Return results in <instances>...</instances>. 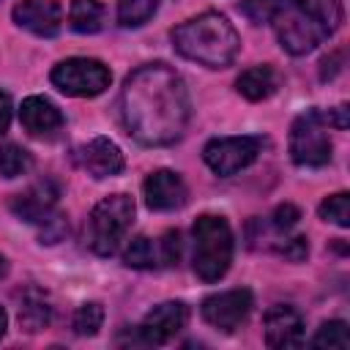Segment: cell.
<instances>
[{"mask_svg":"<svg viewBox=\"0 0 350 350\" xmlns=\"http://www.w3.org/2000/svg\"><path fill=\"white\" fill-rule=\"evenodd\" d=\"M120 120L139 145L164 148L186 134L191 98L183 77L167 63L131 71L120 88Z\"/></svg>","mask_w":350,"mask_h":350,"instance_id":"1","label":"cell"},{"mask_svg":"<svg viewBox=\"0 0 350 350\" xmlns=\"http://www.w3.org/2000/svg\"><path fill=\"white\" fill-rule=\"evenodd\" d=\"M345 19L342 0H284L271 19L279 46L295 57L309 55L320 41L331 38Z\"/></svg>","mask_w":350,"mask_h":350,"instance_id":"2","label":"cell"},{"mask_svg":"<svg viewBox=\"0 0 350 350\" xmlns=\"http://www.w3.org/2000/svg\"><path fill=\"white\" fill-rule=\"evenodd\" d=\"M170 36L180 57L200 63L205 68H227L241 49L238 30L224 14L216 11H205L194 19H186Z\"/></svg>","mask_w":350,"mask_h":350,"instance_id":"3","label":"cell"},{"mask_svg":"<svg viewBox=\"0 0 350 350\" xmlns=\"http://www.w3.org/2000/svg\"><path fill=\"white\" fill-rule=\"evenodd\" d=\"M191 235H194L191 268H194L197 279L219 282L230 271V262H232V230H230L227 219L202 213L194 221Z\"/></svg>","mask_w":350,"mask_h":350,"instance_id":"4","label":"cell"},{"mask_svg":"<svg viewBox=\"0 0 350 350\" xmlns=\"http://www.w3.org/2000/svg\"><path fill=\"white\" fill-rule=\"evenodd\" d=\"M134 221V200L123 191L98 200L88 219V246L98 257H109L120 249Z\"/></svg>","mask_w":350,"mask_h":350,"instance_id":"5","label":"cell"},{"mask_svg":"<svg viewBox=\"0 0 350 350\" xmlns=\"http://www.w3.org/2000/svg\"><path fill=\"white\" fill-rule=\"evenodd\" d=\"M290 159L298 167H323L331 161V137L323 109H306L293 120Z\"/></svg>","mask_w":350,"mask_h":350,"instance_id":"6","label":"cell"},{"mask_svg":"<svg viewBox=\"0 0 350 350\" xmlns=\"http://www.w3.org/2000/svg\"><path fill=\"white\" fill-rule=\"evenodd\" d=\"M52 85L66 93V96H74V98H93V96H101L109 82H112V74L109 68L96 60V57H68V60H60L52 74H49Z\"/></svg>","mask_w":350,"mask_h":350,"instance_id":"7","label":"cell"},{"mask_svg":"<svg viewBox=\"0 0 350 350\" xmlns=\"http://www.w3.org/2000/svg\"><path fill=\"white\" fill-rule=\"evenodd\" d=\"M262 139L260 137H216L211 139L205 148H202V159L205 164L221 175V178H230L241 170H246L249 164L257 161V156L262 153Z\"/></svg>","mask_w":350,"mask_h":350,"instance_id":"8","label":"cell"},{"mask_svg":"<svg viewBox=\"0 0 350 350\" xmlns=\"http://www.w3.org/2000/svg\"><path fill=\"white\" fill-rule=\"evenodd\" d=\"M200 312H202V320L208 325H213L221 334H232L246 323V317L252 312V293L243 287L213 293L202 301Z\"/></svg>","mask_w":350,"mask_h":350,"instance_id":"9","label":"cell"},{"mask_svg":"<svg viewBox=\"0 0 350 350\" xmlns=\"http://www.w3.org/2000/svg\"><path fill=\"white\" fill-rule=\"evenodd\" d=\"M186 320H189L186 304L164 301V304H156L142 317V323L137 325V336L145 345H167L170 339H175L186 328Z\"/></svg>","mask_w":350,"mask_h":350,"instance_id":"10","label":"cell"},{"mask_svg":"<svg viewBox=\"0 0 350 350\" xmlns=\"http://www.w3.org/2000/svg\"><path fill=\"white\" fill-rule=\"evenodd\" d=\"M11 16L22 30L41 38H55L63 27V8L57 0H19Z\"/></svg>","mask_w":350,"mask_h":350,"instance_id":"11","label":"cell"},{"mask_svg":"<svg viewBox=\"0 0 350 350\" xmlns=\"http://www.w3.org/2000/svg\"><path fill=\"white\" fill-rule=\"evenodd\" d=\"M74 161L93 178H112L123 170V150L109 137H93L74 148Z\"/></svg>","mask_w":350,"mask_h":350,"instance_id":"12","label":"cell"},{"mask_svg":"<svg viewBox=\"0 0 350 350\" xmlns=\"http://www.w3.org/2000/svg\"><path fill=\"white\" fill-rule=\"evenodd\" d=\"M142 194H145V205L150 211H178L189 200V189H186L183 178L172 170L150 172L142 183Z\"/></svg>","mask_w":350,"mask_h":350,"instance_id":"13","label":"cell"},{"mask_svg":"<svg viewBox=\"0 0 350 350\" xmlns=\"http://www.w3.org/2000/svg\"><path fill=\"white\" fill-rule=\"evenodd\" d=\"M262 334H265V345L276 347V350H287V347H298L304 342V317L298 309L276 304L265 312L262 320Z\"/></svg>","mask_w":350,"mask_h":350,"instance_id":"14","label":"cell"},{"mask_svg":"<svg viewBox=\"0 0 350 350\" xmlns=\"http://www.w3.org/2000/svg\"><path fill=\"white\" fill-rule=\"evenodd\" d=\"M57 183L44 178V180H36L33 186H27L25 191L14 194L11 200V213L19 219V221H27V224H38L44 216H49L57 205Z\"/></svg>","mask_w":350,"mask_h":350,"instance_id":"15","label":"cell"},{"mask_svg":"<svg viewBox=\"0 0 350 350\" xmlns=\"http://www.w3.org/2000/svg\"><path fill=\"white\" fill-rule=\"evenodd\" d=\"M19 123L33 137H55L63 129V112L44 96H27L19 107Z\"/></svg>","mask_w":350,"mask_h":350,"instance_id":"16","label":"cell"},{"mask_svg":"<svg viewBox=\"0 0 350 350\" xmlns=\"http://www.w3.org/2000/svg\"><path fill=\"white\" fill-rule=\"evenodd\" d=\"M235 90L246 101H265L279 90V74L271 66H252L235 79Z\"/></svg>","mask_w":350,"mask_h":350,"instance_id":"17","label":"cell"},{"mask_svg":"<svg viewBox=\"0 0 350 350\" xmlns=\"http://www.w3.org/2000/svg\"><path fill=\"white\" fill-rule=\"evenodd\" d=\"M49 323H52V304H49V298L41 290L30 287L22 295V301H19V325L25 331L36 334V331H44Z\"/></svg>","mask_w":350,"mask_h":350,"instance_id":"18","label":"cell"},{"mask_svg":"<svg viewBox=\"0 0 350 350\" xmlns=\"http://www.w3.org/2000/svg\"><path fill=\"white\" fill-rule=\"evenodd\" d=\"M68 27L74 33H82V36L98 33L104 27V5L98 0H71Z\"/></svg>","mask_w":350,"mask_h":350,"instance_id":"19","label":"cell"},{"mask_svg":"<svg viewBox=\"0 0 350 350\" xmlns=\"http://www.w3.org/2000/svg\"><path fill=\"white\" fill-rule=\"evenodd\" d=\"M30 170H33V156L22 145H14V142L0 145V175L3 178L11 180V178H19Z\"/></svg>","mask_w":350,"mask_h":350,"instance_id":"20","label":"cell"},{"mask_svg":"<svg viewBox=\"0 0 350 350\" xmlns=\"http://www.w3.org/2000/svg\"><path fill=\"white\" fill-rule=\"evenodd\" d=\"M161 0H118V22L120 27H139L145 25Z\"/></svg>","mask_w":350,"mask_h":350,"instance_id":"21","label":"cell"},{"mask_svg":"<svg viewBox=\"0 0 350 350\" xmlns=\"http://www.w3.org/2000/svg\"><path fill=\"white\" fill-rule=\"evenodd\" d=\"M123 265L134 268V271H148L156 265V249H153V241L145 238V235H137L126 243L123 249Z\"/></svg>","mask_w":350,"mask_h":350,"instance_id":"22","label":"cell"},{"mask_svg":"<svg viewBox=\"0 0 350 350\" xmlns=\"http://www.w3.org/2000/svg\"><path fill=\"white\" fill-rule=\"evenodd\" d=\"M312 347H328V350H347L350 336H347V323L342 320H328L317 328L312 336Z\"/></svg>","mask_w":350,"mask_h":350,"instance_id":"23","label":"cell"},{"mask_svg":"<svg viewBox=\"0 0 350 350\" xmlns=\"http://www.w3.org/2000/svg\"><path fill=\"white\" fill-rule=\"evenodd\" d=\"M74 331L79 336H96L98 328L104 325V306L98 301H88L82 304L77 312H74V320H71Z\"/></svg>","mask_w":350,"mask_h":350,"instance_id":"24","label":"cell"},{"mask_svg":"<svg viewBox=\"0 0 350 350\" xmlns=\"http://www.w3.org/2000/svg\"><path fill=\"white\" fill-rule=\"evenodd\" d=\"M323 221H331L336 227H350V197L347 191H336L331 197H325L317 208Z\"/></svg>","mask_w":350,"mask_h":350,"instance_id":"25","label":"cell"},{"mask_svg":"<svg viewBox=\"0 0 350 350\" xmlns=\"http://www.w3.org/2000/svg\"><path fill=\"white\" fill-rule=\"evenodd\" d=\"M284 5V0H241V14L254 22V25H265L276 16V11Z\"/></svg>","mask_w":350,"mask_h":350,"instance_id":"26","label":"cell"},{"mask_svg":"<svg viewBox=\"0 0 350 350\" xmlns=\"http://www.w3.org/2000/svg\"><path fill=\"white\" fill-rule=\"evenodd\" d=\"M38 238H41V243H57V241H63V235H66V230H68V221H66V216L63 213H57V211H52L49 216H44L41 221H38Z\"/></svg>","mask_w":350,"mask_h":350,"instance_id":"27","label":"cell"},{"mask_svg":"<svg viewBox=\"0 0 350 350\" xmlns=\"http://www.w3.org/2000/svg\"><path fill=\"white\" fill-rule=\"evenodd\" d=\"M298 219H301V211H298L293 202H284V205H279V208L273 211L271 227H273L276 232H287V230H293V227L298 224Z\"/></svg>","mask_w":350,"mask_h":350,"instance_id":"28","label":"cell"},{"mask_svg":"<svg viewBox=\"0 0 350 350\" xmlns=\"http://www.w3.org/2000/svg\"><path fill=\"white\" fill-rule=\"evenodd\" d=\"M276 252H279L284 260H290V262H301V260H306V254H309V241H306L304 235L284 238V241L276 246Z\"/></svg>","mask_w":350,"mask_h":350,"instance_id":"29","label":"cell"},{"mask_svg":"<svg viewBox=\"0 0 350 350\" xmlns=\"http://www.w3.org/2000/svg\"><path fill=\"white\" fill-rule=\"evenodd\" d=\"M161 262L164 265H178V260H180V249H183V241H180V232L178 230H170V232H164V238H161Z\"/></svg>","mask_w":350,"mask_h":350,"instance_id":"30","label":"cell"},{"mask_svg":"<svg viewBox=\"0 0 350 350\" xmlns=\"http://www.w3.org/2000/svg\"><path fill=\"white\" fill-rule=\"evenodd\" d=\"M342 63V52H331V55H325L323 60H320V79L325 82V79H334L336 74H339V66Z\"/></svg>","mask_w":350,"mask_h":350,"instance_id":"31","label":"cell"},{"mask_svg":"<svg viewBox=\"0 0 350 350\" xmlns=\"http://www.w3.org/2000/svg\"><path fill=\"white\" fill-rule=\"evenodd\" d=\"M325 123H328V129L334 126V129H347V107L342 104V107H334V109H328L325 112Z\"/></svg>","mask_w":350,"mask_h":350,"instance_id":"32","label":"cell"},{"mask_svg":"<svg viewBox=\"0 0 350 350\" xmlns=\"http://www.w3.org/2000/svg\"><path fill=\"white\" fill-rule=\"evenodd\" d=\"M8 126H11V98L0 90V137L8 131Z\"/></svg>","mask_w":350,"mask_h":350,"instance_id":"33","label":"cell"},{"mask_svg":"<svg viewBox=\"0 0 350 350\" xmlns=\"http://www.w3.org/2000/svg\"><path fill=\"white\" fill-rule=\"evenodd\" d=\"M5 328H8V314H5V309L0 306V339H3V334H5Z\"/></svg>","mask_w":350,"mask_h":350,"instance_id":"34","label":"cell"},{"mask_svg":"<svg viewBox=\"0 0 350 350\" xmlns=\"http://www.w3.org/2000/svg\"><path fill=\"white\" fill-rule=\"evenodd\" d=\"M5 273H8V260H5L3 254H0V279H3Z\"/></svg>","mask_w":350,"mask_h":350,"instance_id":"35","label":"cell"}]
</instances>
